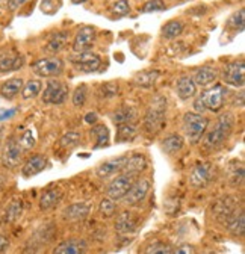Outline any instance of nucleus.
<instances>
[{"mask_svg": "<svg viewBox=\"0 0 245 254\" xmlns=\"http://www.w3.org/2000/svg\"><path fill=\"white\" fill-rule=\"evenodd\" d=\"M233 127H235V117L232 114L227 112L224 115H220L215 127H213L212 130H209L203 138L204 150L212 151V150L220 148L229 139V136L232 135Z\"/></svg>", "mask_w": 245, "mask_h": 254, "instance_id": "1", "label": "nucleus"}, {"mask_svg": "<svg viewBox=\"0 0 245 254\" xmlns=\"http://www.w3.org/2000/svg\"><path fill=\"white\" fill-rule=\"evenodd\" d=\"M165 111H167V100L161 95L151 102L147 114H145V120H144V127L148 133H158L162 126L165 123Z\"/></svg>", "mask_w": 245, "mask_h": 254, "instance_id": "2", "label": "nucleus"}, {"mask_svg": "<svg viewBox=\"0 0 245 254\" xmlns=\"http://www.w3.org/2000/svg\"><path fill=\"white\" fill-rule=\"evenodd\" d=\"M207 124L209 120L206 117L194 112H188L183 117V129H185V133L191 139V142H197L201 139L203 133L207 129Z\"/></svg>", "mask_w": 245, "mask_h": 254, "instance_id": "3", "label": "nucleus"}, {"mask_svg": "<svg viewBox=\"0 0 245 254\" xmlns=\"http://www.w3.org/2000/svg\"><path fill=\"white\" fill-rule=\"evenodd\" d=\"M32 71L40 77H56L64 71V62L56 56L44 58L34 64Z\"/></svg>", "mask_w": 245, "mask_h": 254, "instance_id": "4", "label": "nucleus"}, {"mask_svg": "<svg viewBox=\"0 0 245 254\" xmlns=\"http://www.w3.org/2000/svg\"><path fill=\"white\" fill-rule=\"evenodd\" d=\"M135 176L136 174H130V173H124L118 177H115L109 186H108V197L111 200H121L124 198L126 194L129 192V189L132 188V185L135 183Z\"/></svg>", "mask_w": 245, "mask_h": 254, "instance_id": "5", "label": "nucleus"}, {"mask_svg": "<svg viewBox=\"0 0 245 254\" xmlns=\"http://www.w3.org/2000/svg\"><path fill=\"white\" fill-rule=\"evenodd\" d=\"M67 92H68V88L65 83L52 79L46 85V89L43 94V102L47 105H61L65 102Z\"/></svg>", "mask_w": 245, "mask_h": 254, "instance_id": "6", "label": "nucleus"}, {"mask_svg": "<svg viewBox=\"0 0 245 254\" xmlns=\"http://www.w3.org/2000/svg\"><path fill=\"white\" fill-rule=\"evenodd\" d=\"M23 148L17 142L15 138H11L2 153V165L8 170H14L21 164V157H23Z\"/></svg>", "mask_w": 245, "mask_h": 254, "instance_id": "7", "label": "nucleus"}, {"mask_svg": "<svg viewBox=\"0 0 245 254\" xmlns=\"http://www.w3.org/2000/svg\"><path fill=\"white\" fill-rule=\"evenodd\" d=\"M70 61L76 65L77 70L83 73H93L97 71L102 65V59L99 55L91 53V52H80L79 55H74L70 58Z\"/></svg>", "mask_w": 245, "mask_h": 254, "instance_id": "8", "label": "nucleus"}, {"mask_svg": "<svg viewBox=\"0 0 245 254\" xmlns=\"http://www.w3.org/2000/svg\"><path fill=\"white\" fill-rule=\"evenodd\" d=\"M226 91L227 89L223 85H215L212 89H209L204 94H201L206 109H210L213 112H218L223 108V105H224Z\"/></svg>", "mask_w": 245, "mask_h": 254, "instance_id": "9", "label": "nucleus"}, {"mask_svg": "<svg viewBox=\"0 0 245 254\" xmlns=\"http://www.w3.org/2000/svg\"><path fill=\"white\" fill-rule=\"evenodd\" d=\"M94 41H96V29L93 26H83L82 29H79L77 35L73 41V50L76 53L88 52L93 47Z\"/></svg>", "mask_w": 245, "mask_h": 254, "instance_id": "10", "label": "nucleus"}, {"mask_svg": "<svg viewBox=\"0 0 245 254\" xmlns=\"http://www.w3.org/2000/svg\"><path fill=\"white\" fill-rule=\"evenodd\" d=\"M213 179V167L209 162L197 164L191 171V185L194 188H204Z\"/></svg>", "mask_w": 245, "mask_h": 254, "instance_id": "11", "label": "nucleus"}, {"mask_svg": "<svg viewBox=\"0 0 245 254\" xmlns=\"http://www.w3.org/2000/svg\"><path fill=\"white\" fill-rule=\"evenodd\" d=\"M245 67H244V61H235L226 67L224 70V80L229 85L233 86H244L245 82Z\"/></svg>", "mask_w": 245, "mask_h": 254, "instance_id": "12", "label": "nucleus"}, {"mask_svg": "<svg viewBox=\"0 0 245 254\" xmlns=\"http://www.w3.org/2000/svg\"><path fill=\"white\" fill-rule=\"evenodd\" d=\"M150 190V182L147 179H141L138 182H135L132 185V188L129 189V192L126 194V203L127 204H138L141 203Z\"/></svg>", "mask_w": 245, "mask_h": 254, "instance_id": "13", "label": "nucleus"}, {"mask_svg": "<svg viewBox=\"0 0 245 254\" xmlns=\"http://www.w3.org/2000/svg\"><path fill=\"white\" fill-rule=\"evenodd\" d=\"M47 165V159L43 154H34L32 157H29L26 164L23 165V176L24 177H34L37 174H40Z\"/></svg>", "mask_w": 245, "mask_h": 254, "instance_id": "14", "label": "nucleus"}, {"mask_svg": "<svg viewBox=\"0 0 245 254\" xmlns=\"http://www.w3.org/2000/svg\"><path fill=\"white\" fill-rule=\"evenodd\" d=\"M86 244L82 239H68L61 242L55 250L53 254H85Z\"/></svg>", "mask_w": 245, "mask_h": 254, "instance_id": "15", "label": "nucleus"}, {"mask_svg": "<svg viewBox=\"0 0 245 254\" xmlns=\"http://www.w3.org/2000/svg\"><path fill=\"white\" fill-rule=\"evenodd\" d=\"M138 226V218L132 212H122L118 215L115 222V230L120 233H132Z\"/></svg>", "mask_w": 245, "mask_h": 254, "instance_id": "16", "label": "nucleus"}, {"mask_svg": "<svg viewBox=\"0 0 245 254\" xmlns=\"http://www.w3.org/2000/svg\"><path fill=\"white\" fill-rule=\"evenodd\" d=\"M127 156H122V157H118V159H112V161H108L105 164H102L99 168H97V176L102 177V179H106L109 176H114L117 174L118 171L122 170V165H124Z\"/></svg>", "mask_w": 245, "mask_h": 254, "instance_id": "17", "label": "nucleus"}, {"mask_svg": "<svg viewBox=\"0 0 245 254\" xmlns=\"http://www.w3.org/2000/svg\"><path fill=\"white\" fill-rule=\"evenodd\" d=\"M197 92V85L194 83L191 76H183L177 82V95L182 100H188L194 97Z\"/></svg>", "mask_w": 245, "mask_h": 254, "instance_id": "18", "label": "nucleus"}, {"mask_svg": "<svg viewBox=\"0 0 245 254\" xmlns=\"http://www.w3.org/2000/svg\"><path fill=\"white\" fill-rule=\"evenodd\" d=\"M238 213L236 210V203L232 200V198H223L217 207H215V215L220 221H224L227 222L232 216H235Z\"/></svg>", "mask_w": 245, "mask_h": 254, "instance_id": "19", "label": "nucleus"}, {"mask_svg": "<svg viewBox=\"0 0 245 254\" xmlns=\"http://www.w3.org/2000/svg\"><path fill=\"white\" fill-rule=\"evenodd\" d=\"M61 198H62V190L59 188H52V189H47L46 192H43L41 198H40V209L41 210H49L52 207H55Z\"/></svg>", "mask_w": 245, "mask_h": 254, "instance_id": "20", "label": "nucleus"}, {"mask_svg": "<svg viewBox=\"0 0 245 254\" xmlns=\"http://www.w3.org/2000/svg\"><path fill=\"white\" fill-rule=\"evenodd\" d=\"M23 85H24V82H23V79H20V77L9 79V80H6L2 86H0V94H2V97H3V99L11 100V99L15 97V95H17L18 92H21Z\"/></svg>", "mask_w": 245, "mask_h": 254, "instance_id": "21", "label": "nucleus"}, {"mask_svg": "<svg viewBox=\"0 0 245 254\" xmlns=\"http://www.w3.org/2000/svg\"><path fill=\"white\" fill-rule=\"evenodd\" d=\"M217 76H218V73H217L215 68H212V67H201V68H198L195 71L192 80L198 86H207V85H210L213 80L217 79Z\"/></svg>", "mask_w": 245, "mask_h": 254, "instance_id": "22", "label": "nucleus"}, {"mask_svg": "<svg viewBox=\"0 0 245 254\" xmlns=\"http://www.w3.org/2000/svg\"><path fill=\"white\" fill-rule=\"evenodd\" d=\"M145 168H147V161L141 154H133V156L127 157L124 165H122V170L130 174H138V173L144 171Z\"/></svg>", "mask_w": 245, "mask_h": 254, "instance_id": "23", "label": "nucleus"}, {"mask_svg": "<svg viewBox=\"0 0 245 254\" xmlns=\"http://www.w3.org/2000/svg\"><path fill=\"white\" fill-rule=\"evenodd\" d=\"M138 111L132 106H122L117 109L112 115V120L115 124H124V123H133L136 120Z\"/></svg>", "mask_w": 245, "mask_h": 254, "instance_id": "24", "label": "nucleus"}, {"mask_svg": "<svg viewBox=\"0 0 245 254\" xmlns=\"http://www.w3.org/2000/svg\"><path fill=\"white\" fill-rule=\"evenodd\" d=\"M89 212V207L83 203H77V204H71L64 210V218L68 221H82L86 218Z\"/></svg>", "mask_w": 245, "mask_h": 254, "instance_id": "25", "label": "nucleus"}, {"mask_svg": "<svg viewBox=\"0 0 245 254\" xmlns=\"http://www.w3.org/2000/svg\"><path fill=\"white\" fill-rule=\"evenodd\" d=\"M227 229L232 235L235 236H244L245 232V213L242 210H239V213H236L235 216H232L227 222Z\"/></svg>", "mask_w": 245, "mask_h": 254, "instance_id": "26", "label": "nucleus"}, {"mask_svg": "<svg viewBox=\"0 0 245 254\" xmlns=\"http://www.w3.org/2000/svg\"><path fill=\"white\" fill-rule=\"evenodd\" d=\"M24 64V58L21 55H12V56H6L0 61V71L2 73H8V71H15L20 70Z\"/></svg>", "mask_w": 245, "mask_h": 254, "instance_id": "27", "label": "nucleus"}, {"mask_svg": "<svg viewBox=\"0 0 245 254\" xmlns=\"http://www.w3.org/2000/svg\"><path fill=\"white\" fill-rule=\"evenodd\" d=\"M138 130L133 123H124V124H118L117 129V141L118 142H127L132 141L136 136Z\"/></svg>", "mask_w": 245, "mask_h": 254, "instance_id": "28", "label": "nucleus"}, {"mask_svg": "<svg viewBox=\"0 0 245 254\" xmlns=\"http://www.w3.org/2000/svg\"><path fill=\"white\" fill-rule=\"evenodd\" d=\"M67 41H68V34H67V32H58V34H55L52 37V40L47 43L46 50L49 53H58V52H61L65 47Z\"/></svg>", "mask_w": 245, "mask_h": 254, "instance_id": "29", "label": "nucleus"}, {"mask_svg": "<svg viewBox=\"0 0 245 254\" xmlns=\"http://www.w3.org/2000/svg\"><path fill=\"white\" fill-rule=\"evenodd\" d=\"M161 73L158 70H150V71H142L139 74L135 76V83L138 86H142V88H150L156 83V80L159 79Z\"/></svg>", "mask_w": 245, "mask_h": 254, "instance_id": "30", "label": "nucleus"}, {"mask_svg": "<svg viewBox=\"0 0 245 254\" xmlns=\"http://www.w3.org/2000/svg\"><path fill=\"white\" fill-rule=\"evenodd\" d=\"M183 29H185V24H183L182 21H179V20H171V21H168V23L162 27V34H164V37H165L167 40H173V38H177V37L182 34Z\"/></svg>", "mask_w": 245, "mask_h": 254, "instance_id": "31", "label": "nucleus"}, {"mask_svg": "<svg viewBox=\"0 0 245 254\" xmlns=\"http://www.w3.org/2000/svg\"><path fill=\"white\" fill-rule=\"evenodd\" d=\"M91 135L96 138L94 148H100V147L108 145V142H109V130H108L106 126H102V124L94 126L93 130H91Z\"/></svg>", "mask_w": 245, "mask_h": 254, "instance_id": "32", "label": "nucleus"}, {"mask_svg": "<svg viewBox=\"0 0 245 254\" xmlns=\"http://www.w3.org/2000/svg\"><path fill=\"white\" fill-rule=\"evenodd\" d=\"M21 212H23V203L21 200L15 198L9 203V206L6 207V212H5V222H15L20 216H21Z\"/></svg>", "mask_w": 245, "mask_h": 254, "instance_id": "33", "label": "nucleus"}, {"mask_svg": "<svg viewBox=\"0 0 245 254\" xmlns=\"http://www.w3.org/2000/svg\"><path fill=\"white\" fill-rule=\"evenodd\" d=\"M182 147H183V138L180 135H177V133H173V135L167 136L165 141L162 142V148L168 154H173V153L179 151Z\"/></svg>", "mask_w": 245, "mask_h": 254, "instance_id": "34", "label": "nucleus"}, {"mask_svg": "<svg viewBox=\"0 0 245 254\" xmlns=\"http://www.w3.org/2000/svg\"><path fill=\"white\" fill-rule=\"evenodd\" d=\"M41 88H43V83L41 80H29L26 85H23L21 88V95L23 99L29 100V99H35L37 95L41 92Z\"/></svg>", "mask_w": 245, "mask_h": 254, "instance_id": "35", "label": "nucleus"}, {"mask_svg": "<svg viewBox=\"0 0 245 254\" xmlns=\"http://www.w3.org/2000/svg\"><path fill=\"white\" fill-rule=\"evenodd\" d=\"M145 254H173V247L165 242H156L147 248Z\"/></svg>", "mask_w": 245, "mask_h": 254, "instance_id": "36", "label": "nucleus"}, {"mask_svg": "<svg viewBox=\"0 0 245 254\" xmlns=\"http://www.w3.org/2000/svg\"><path fill=\"white\" fill-rule=\"evenodd\" d=\"M79 142H80V135L76 132H70V133H67L61 138L59 145L64 147V148H71V147H76Z\"/></svg>", "mask_w": 245, "mask_h": 254, "instance_id": "37", "label": "nucleus"}, {"mask_svg": "<svg viewBox=\"0 0 245 254\" xmlns=\"http://www.w3.org/2000/svg\"><path fill=\"white\" fill-rule=\"evenodd\" d=\"M99 210H100L102 216H105V218H111V216H114V215L117 213V204L114 203V200L106 198V200H102Z\"/></svg>", "mask_w": 245, "mask_h": 254, "instance_id": "38", "label": "nucleus"}, {"mask_svg": "<svg viewBox=\"0 0 245 254\" xmlns=\"http://www.w3.org/2000/svg\"><path fill=\"white\" fill-rule=\"evenodd\" d=\"M17 142L20 144V147L23 150H30L35 145V138H34V135L30 130H24L23 135L20 136V139H17Z\"/></svg>", "mask_w": 245, "mask_h": 254, "instance_id": "39", "label": "nucleus"}, {"mask_svg": "<svg viewBox=\"0 0 245 254\" xmlns=\"http://www.w3.org/2000/svg\"><path fill=\"white\" fill-rule=\"evenodd\" d=\"M130 11V6H129V2L127 0H118L115 2L111 8V12L117 17H121V15H126L127 12Z\"/></svg>", "mask_w": 245, "mask_h": 254, "instance_id": "40", "label": "nucleus"}, {"mask_svg": "<svg viewBox=\"0 0 245 254\" xmlns=\"http://www.w3.org/2000/svg\"><path fill=\"white\" fill-rule=\"evenodd\" d=\"M86 102V85H80L76 88L74 94H73V103L77 108H82Z\"/></svg>", "mask_w": 245, "mask_h": 254, "instance_id": "41", "label": "nucleus"}, {"mask_svg": "<svg viewBox=\"0 0 245 254\" xmlns=\"http://www.w3.org/2000/svg\"><path fill=\"white\" fill-rule=\"evenodd\" d=\"M165 9V3L162 0H150L147 2L142 8H141V12H158V11H162Z\"/></svg>", "mask_w": 245, "mask_h": 254, "instance_id": "42", "label": "nucleus"}, {"mask_svg": "<svg viewBox=\"0 0 245 254\" xmlns=\"http://www.w3.org/2000/svg\"><path fill=\"white\" fill-rule=\"evenodd\" d=\"M244 14H245V9L241 8V9L233 15V18L230 20V23H232V24L235 26V29H238L239 32L244 30Z\"/></svg>", "mask_w": 245, "mask_h": 254, "instance_id": "43", "label": "nucleus"}, {"mask_svg": "<svg viewBox=\"0 0 245 254\" xmlns=\"http://www.w3.org/2000/svg\"><path fill=\"white\" fill-rule=\"evenodd\" d=\"M115 94H118V83L109 82L102 86V95H105V97H112Z\"/></svg>", "mask_w": 245, "mask_h": 254, "instance_id": "44", "label": "nucleus"}, {"mask_svg": "<svg viewBox=\"0 0 245 254\" xmlns=\"http://www.w3.org/2000/svg\"><path fill=\"white\" fill-rule=\"evenodd\" d=\"M173 254H195V248H194V245L183 244V245H180L179 248H176V250L173 251Z\"/></svg>", "mask_w": 245, "mask_h": 254, "instance_id": "45", "label": "nucleus"}, {"mask_svg": "<svg viewBox=\"0 0 245 254\" xmlns=\"http://www.w3.org/2000/svg\"><path fill=\"white\" fill-rule=\"evenodd\" d=\"M24 2H26V0H8V9H9V11H15V9H18Z\"/></svg>", "mask_w": 245, "mask_h": 254, "instance_id": "46", "label": "nucleus"}, {"mask_svg": "<svg viewBox=\"0 0 245 254\" xmlns=\"http://www.w3.org/2000/svg\"><path fill=\"white\" fill-rule=\"evenodd\" d=\"M194 109L197 111V112H200V114H203L204 111H206V106H204V102H203V97L200 95V97L195 100V103H194Z\"/></svg>", "mask_w": 245, "mask_h": 254, "instance_id": "47", "label": "nucleus"}, {"mask_svg": "<svg viewBox=\"0 0 245 254\" xmlns=\"http://www.w3.org/2000/svg\"><path fill=\"white\" fill-rule=\"evenodd\" d=\"M85 121H86L88 124H96V121H97V114H94V112L86 114V115H85Z\"/></svg>", "mask_w": 245, "mask_h": 254, "instance_id": "48", "label": "nucleus"}, {"mask_svg": "<svg viewBox=\"0 0 245 254\" xmlns=\"http://www.w3.org/2000/svg\"><path fill=\"white\" fill-rule=\"evenodd\" d=\"M9 245V241L6 239V236H3V235H0V253H2L6 247Z\"/></svg>", "mask_w": 245, "mask_h": 254, "instance_id": "49", "label": "nucleus"}, {"mask_svg": "<svg viewBox=\"0 0 245 254\" xmlns=\"http://www.w3.org/2000/svg\"><path fill=\"white\" fill-rule=\"evenodd\" d=\"M71 2H73L74 5H77V3H83V2H86V0H71Z\"/></svg>", "mask_w": 245, "mask_h": 254, "instance_id": "50", "label": "nucleus"}, {"mask_svg": "<svg viewBox=\"0 0 245 254\" xmlns=\"http://www.w3.org/2000/svg\"><path fill=\"white\" fill-rule=\"evenodd\" d=\"M2 139H3V129L0 127V144H2Z\"/></svg>", "mask_w": 245, "mask_h": 254, "instance_id": "51", "label": "nucleus"}, {"mask_svg": "<svg viewBox=\"0 0 245 254\" xmlns=\"http://www.w3.org/2000/svg\"><path fill=\"white\" fill-rule=\"evenodd\" d=\"M204 254H217V253H204Z\"/></svg>", "mask_w": 245, "mask_h": 254, "instance_id": "52", "label": "nucleus"}]
</instances>
